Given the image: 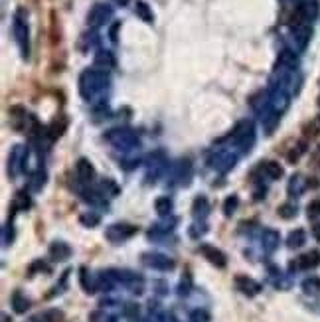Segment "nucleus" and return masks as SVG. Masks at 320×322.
Returning <instances> with one entry per match:
<instances>
[{
  "mask_svg": "<svg viewBox=\"0 0 320 322\" xmlns=\"http://www.w3.org/2000/svg\"><path fill=\"white\" fill-rule=\"evenodd\" d=\"M320 265V253L318 251H308V253H304L299 257V261H297V267L299 269H314Z\"/></svg>",
  "mask_w": 320,
  "mask_h": 322,
  "instance_id": "nucleus-16",
  "label": "nucleus"
},
{
  "mask_svg": "<svg viewBox=\"0 0 320 322\" xmlns=\"http://www.w3.org/2000/svg\"><path fill=\"white\" fill-rule=\"evenodd\" d=\"M107 141H111V143L117 144V146H123V148L135 146V144L139 143L137 135L131 133V131H126V128H115V131H111L107 135Z\"/></svg>",
  "mask_w": 320,
  "mask_h": 322,
  "instance_id": "nucleus-6",
  "label": "nucleus"
},
{
  "mask_svg": "<svg viewBox=\"0 0 320 322\" xmlns=\"http://www.w3.org/2000/svg\"><path fill=\"white\" fill-rule=\"evenodd\" d=\"M81 223L87 228H95L99 223V215L97 214H83L81 215Z\"/></svg>",
  "mask_w": 320,
  "mask_h": 322,
  "instance_id": "nucleus-32",
  "label": "nucleus"
},
{
  "mask_svg": "<svg viewBox=\"0 0 320 322\" xmlns=\"http://www.w3.org/2000/svg\"><path fill=\"white\" fill-rule=\"evenodd\" d=\"M277 212H279V215H281L283 219H291V217H295V215H297V208H295L293 204H283Z\"/></svg>",
  "mask_w": 320,
  "mask_h": 322,
  "instance_id": "nucleus-30",
  "label": "nucleus"
},
{
  "mask_svg": "<svg viewBox=\"0 0 320 322\" xmlns=\"http://www.w3.org/2000/svg\"><path fill=\"white\" fill-rule=\"evenodd\" d=\"M107 75L103 72H97V70H89L81 75L79 79V91L85 99H91L93 95L101 93L107 87Z\"/></svg>",
  "mask_w": 320,
  "mask_h": 322,
  "instance_id": "nucleus-1",
  "label": "nucleus"
},
{
  "mask_svg": "<svg viewBox=\"0 0 320 322\" xmlns=\"http://www.w3.org/2000/svg\"><path fill=\"white\" fill-rule=\"evenodd\" d=\"M200 253L212 263L215 265L217 269H223L228 265V257L223 255V251H219L217 247H213V245H208V243H202L200 245Z\"/></svg>",
  "mask_w": 320,
  "mask_h": 322,
  "instance_id": "nucleus-9",
  "label": "nucleus"
},
{
  "mask_svg": "<svg viewBox=\"0 0 320 322\" xmlns=\"http://www.w3.org/2000/svg\"><path fill=\"white\" fill-rule=\"evenodd\" d=\"M111 14H113V10H111L109 6H105V4H95V6L91 8V12H89V16H87L89 26L97 28V26L105 24L107 20L111 18Z\"/></svg>",
  "mask_w": 320,
  "mask_h": 322,
  "instance_id": "nucleus-10",
  "label": "nucleus"
},
{
  "mask_svg": "<svg viewBox=\"0 0 320 322\" xmlns=\"http://www.w3.org/2000/svg\"><path fill=\"white\" fill-rule=\"evenodd\" d=\"M154 208H156V212H158V215H170V212H172V200L168 196H160L156 198V202H154Z\"/></svg>",
  "mask_w": 320,
  "mask_h": 322,
  "instance_id": "nucleus-21",
  "label": "nucleus"
},
{
  "mask_svg": "<svg viewBox=\"0 0 320 322\" xmlns=\"http://www.w3.org/2000/svg\"><path fill=\"white\" fill-rule=\"evenodd\" d=\"M95 63H97V66H103V63L113 66V57H111L109 54H99L97 55V59H95Z\"/></svg>",
  "mask_w": 320,
  "mask_h": 322,
  "instance_id": "nucleus-36",
  "label": "nucleus"
},
{
  "mask_svg": "<svg viewBox=\"0 0 320 322\" xmlns=\"http://www.w3.org/2000/svg\"><path fill=\"white\" fill-rule=\"evenodd\" d=\"M135 12H137V16H139V18L144 20V22H148V24L154 20V16H152V10H150V8H148V4H146V2H142V0H139V2H137V6H135Z\"/></svg>",
  "mask_w": 320,
  "mask_h": 322,
  "instance_id": "nucleus-22",
  "label": "nucleus"
},
{
  "mask_svg": "<svg viewBox=\"0 0 320 322\" xmlns=\"http://www.w3.org/2000/svg\"><path fill=\"white\" fill-rule=\"evenodd\" d=\"M279 233L275 230H263L261 233V243H263V249L265 253H273V251L279 247Z\"/></svg>",
  "mask_w": 320,
  "mask_h": 322,
  "instance_id": "nucleus-13",
  "label": "nucleus"
},
{
  "mask_svg": "<svg viewBox=\"0 0 320 322\" xmlns=\"http://www.w3.org/2000/svg\"><path fill=\"white\" fill-rule=\"evenodd\" d=\"M22 160H26V150H24V146L18 144L16 148L12 150V154H10V172H12V174H18V172H20Z\"/></svg>",
  "mask_w": 320,
  "mask_h": 322,
  "instance_id": "nucleus-18",
  "label": "nucleus"
},
{
  "mask_svg": "<svg viewBox=\"0 0 320 322\" xmlns=\"http://www.w3.org/2000/svg\"><path fill=\"white\" fill-rule=\"evenodd\" d=\"M302 288L306 295H320V279L318 277H310L306 281H302Z\"/></svg>",
  "mask_w": 320,
  "mask_h": 322,
  "instance_id": "nucleus-25",
  "label": "nucleus"
},
{
  "mask_svg": "<svg viewBox=\"0 0 320 322\" xmlns=\"http://www.w3.org/2000/svg\"><path fill=\"white\" fill-rule=\"evenodd\" d=\"M233 139H235V143L239 144L243 150H249V148H251V144H253V141H255L253 123H251V121H243V123H239L237 128L233 131Z\"/></svg>",
  "mask_w": 320,
  "mask_h": 322,
  "instance_id": "nucleus-5",
  "label": "nucleus"
},
{
  "mask_svg": "<svg viewBox=\"0 0 320 322\" xmlns=\"http://www.w3.org/2000/svg\"><path fill=\"white\" fill-rule=\"evenodd\" d=\"M190 286H192V275L186 273V275L182 277V281H180V295H188V293H190Z\"/></svg>",
  "mask_w": 320,
  "mask_h": 322,
  "instance_id": "nucleus-31",
  "label": "nucleus"
},
{
  "mask_svg": "<svg viewBox=\"0 0 320 322\" xmlns=\"http://www.w3.org/2000/svg\"><path fill=\"white\" fill-rule=\"evenodd\" d=\"M79 283H81V286H83V291L85 293H95V288H97V285H93L91 283V279H89V271L87 267H81L79 269Z\"/></svg>",
  "mask_w": 320,
  "mask_h": 322,
  "instance_id": "nucleus-24",
  "label": "nucleus"
},
{
  "mask_svg": "<svg viewBox=\"0 0 320 322\" xmlns=\"http://www.w3.org/2000/svg\"><path fill=\"white\" fill-rule=\"evenodd\" d=\"M34 322H63V312L59 308H50V310H44L42 314H38Z\"/></svg>",
  "mask_w": 320,
  "mask_h": 322,
  "instance_id": "nucleus-19",
  "label": "nucleus"
},
{
  "mask_svg": "<svg viewBox=\"0 0 320 322\" xmlns=\"http://www.w3.org/2000/svg\"><path fill=\"white\" fill-rule=\"evenodd\" d=\"M263 170L267 172V176L273 180H279L283 176V166L275 160H267L265 164H263Z\"/></svg>",
  "mask_w": 320,
  "mask_h": 322,
  "instance_id": "nucleus-20",
  "label": "nucleus"
},
{
  "mask_svg": "<svg viewBox=\"0 0 320 322\" xmlns=\"http://www.w3.org/2000/svg\"><path fill=\"white\" fill-rule=\"evenodd\" d=\"M237 206H239V198L237 196H230L226 202H223V214L226 215H233L235 214V210H237Z\"/></svg>",
  "mask_w": 320,
  "mask_h": 322,
  "instance_id": "nucleus-27",
  "label": "nucleus"
},
{
  "mask_svg": "<svg viewBox=\"0 0 320 322\" xmlns=\"http://www.w3.org/2000/svg\"><path fill=\"white\" fill-rule=\"evenodd\" d=\"M318 103H320V101H318Z\"/></svg>",
  "mask_w": 320,
  "mask_h": 322,
  "instance_id": "nucleus-39",
  "label": "nucleus"
},
{
  "mask_svg": "<svg viewBox=\"0 0 320 322\" xmlns=\"http://www.w3.org/2000/svg\"><path fill=\"white\" fill-rule=\"evenodd\" d=\"M24 10L20 8L16 12V18H14V38H16V44L20 48V52L24 57H28L30 54V44H28V22L24 18Z\"/></svg>",
  "mask_w": 320,
  "mask_h": 322,
  "instance_id": "nucleus-2",
  "label": "nucleus"
},
{
  "mask_svg": "<svg viewBox=\"0 0 320 322\" xmlns=\"http://www.w3.org/2000/svg\"><path fill=\"white\" fill-rule=\"evenodd\" d=\"M235 288H237L241 295H245V297H255V295L261 293L263 286L259 285L255 279L247 277V275H237V277H235Z\"/></svg>",
  "mask_w": 320,
  "mask_h": 322,
  "instance_id": "nucleus-7",
  "label": "nucleus"
},
{
  "mask_svg": "<svg viewBox=\"0 0 320 322\" xmlns=\"http://www.w3.org/2000/svg\"><path fill=\"white\" fill-rule=\"evenodd\" d=\"M210 166L215 168L217 172H228L235 166V156L228 150H219L213 156H210Z\"/></svg>",
  "mask_w": 320,
  "mask_h": 322,
  "instance_id": "nucleus-8",
  "label": "nucleus"
},
{
  "mask_svg": "<svg viewBox=\"0 0 320 322\" xmlns=\"http://www.w3.org/2000/svg\"><path fill=\"white\" fill-rule=\"evenodd\" d=\"M312 235H314L316 241H320V223H316V226L312 228Z\"/></svg>",
  "mask_w": 320,
  "mask_h": 322,
  "instance_id": "nucleus-37",
  "label": "nucleus"
},
{
  "mask_svg": "<svg viewBox=\"0 0 320 322\" xmlns=\"http://www.w3.org/2000/svg\"><path fill=\"white\" fill-rule=\"evenodd\" d=\"M316 215H320V200L308 204V217H316Z\"/></svg>",
  "mask_w": 320,
  "mask_h": 322,
  "instance_id": "nucleus-34",
  "label": "nucleus"
},
{
  "mask_svg": "<svg viewBox=\"0 0 320 322\" xmlns=\"http://www.w3.org/2000/svg\"><path fill=\"white\" fill-rule=\"evenodd\" d=\"M48 251H50V257L53 261H68L71 257V247L66 241H53Z\"/></svg>",
  "mask_w": 320,
  "mask_h": 322,
  "instance_id": "nucleus-11",
  "label": "nucleus"
},
{
  "mask_svg": "<svg viewBox=\"0 0 320 322\" xmlns=\"http://www.w3.org/2000/svg\"><path fill=\"white\" fill-rule=\"evenodd\" d=\"M66 128H68V117L57 115V117L52 121V125H50V128H48V133H50V137H52V139H59V137L66 133Z\"/></svg>",
  "mask_w": 320,
  "mask_h": 322,
  "instance_id": "nucleus-17",
  "label": "nucleus"
},
{
  "mask_svg": "<svg viewBox=\"0 0 320 322\" xmlns=\"http://www.w3.org/2000/svg\"><path fill=\"white\" fill-rule=\"evenodd\" d=\"M304 135H306V137H316V135H320V117H314L308 125L304 126Z\"/></svg>",
  "mask_w": 320,
  "mask_h": 322,
  "instance_id": "nucleus-28",
  "label": "nucleus"
},
{
  "mask_svg": "<svg viewBox=\"0 0 320 322\" xmlns=\"http://www.w3.org/2000/svg\"><path fill=\"white\" fill-rule=\"evenodd\" d=\"M115 2H119V4H126L129 0H115Z\"/></svg>",
  "mask_w": 320,
  "mask_h": 322,
  "instance_id": "nucleus-38",
  "label": "nucleus"
},
{
  "mask_svg": "<svg viewBox=\"0 0 320 322\" xmlns=\"http://www.w3.org/2000/svg\"><path fill=\"white\" fill-rule=\"evenodd\" d=\"M14 210H18V212H22V210H28L30 206H32V202H30V198H28V194L26 192H18L16 198H14Z\"/></svg>",
  "mask_w": 320,
  "mask_h": 322,
  "instance_id": "nucleus-26",
  "label": "nucleus"
},
{
  "mask_svg": "<svg viewBox=\"0 0 320 322\" xmlns=\"http://www.w3.org/2000/svg\"><path fill=\"white\" fill-rule=\"evenodd\" d=\"M75 172H77V178L81 180L83 184H89L91 180L95 178V170L91 166V162L87 158H79L77 164H75Z\"/></svg>",
  "mask_w": 320,
  "mask_h": 322,
  "instance_id": "nucleus-12",
  "label": "nucleus"
},
{
  "mask_svg": "<svg viewBox=\"0 0 320 322\" xmlns=\"http://www.w3.org/2000/svg\"><path fill=\"white\" fill-rule=\"evenodd\" d=\"M10 303H12V308H14L16 314H24V312L30 308V301H28V297H26L22 291H14V293H12Z\"/></svg>",
  "mask_w": 320,
  "mask_h": 322,
  "instance_id": "nucleus-15",
  "label": "nucleus"
},
{
  "mask_svg": "<svg viewBox=\"0 0 320 322\" xmlns=\"http://www.w3.org/2000/svg\"><path fill=\"white\" fill-rule=\"evenodd\" d=\"M142 263L150 269H158V271H172L176 267L174 259L162 253H144L142 255Z\"/></svg>",
  "mask_w": 320,
  "mask_h": 322,
  "instance_id": "nucleus-4",
  "label": "nucleus"
},
{
  "mask_svg": "<svg viewBox=\"0 0 320 322\" xmlns=\"http://www.w3.org/2000/svg\"><path fill=\"white\" fill-rule=\"evenodd\" d=\"M192 215H194L196 219H200V221H204V219L210 215V202H208L204 196H200V198H196L194 200Z\"/></svg>",
  "mask_w": 320,
  "mask_h": 322,
  "instance_id": "nucleus-14",
  "label": "nucleus"
},
{
  "mask_svg": "<svg viewBox=\"0 0 320 322\" xmlns=\"http://www.w3.org/2000/svg\"><path fill=\"white\" fill-rule=\"evenodd\" d=\"M139 233L137 226H131V223H111L105 230V237L111 243H123L126 239H131L133 235Z\"/></svg>",
  "mask_w": 320,
  "mask_h": 322,
  "instance_id": "nucleus-3",
  "label": "nucleus"
},
{
  "mask_svg": "<svg viewBox=\"0 0 320 322\" xmlns=\"http://www.w3.org/2000/svg\"><path fill=\"white\" fill-rule=\"evenodd\" d=\"M192 320L194 322H208L210 320V314H208L206 310H196V312H192Z\"/></svg>",
  "mask_w": 320,
  "mask_h": 322,
  "instance_id": "nucleus-35",
  "label": "nucleus"
},
{
  "mask_svg": "<svg viewBox=\"0 0 320 322\" xmlns=\"http://www.w3.org/2000/svg\"><path fill=\"white\" fill-rule=\"evenodd\" d=\"M302 188H304V184H302V176H293L291 184H289V192H291L293 196H299V194L302 192Z\"/></svg>",
  "mask_w": 320,
  "mask_h": 322,
  "instance_id": "nucleus-29",
  "label": "nucleus"
},
{
  "mask_svg": "<svg viewBox=\"0 0 320 322\" xmlns=\"http://www.w3.org/2000/svg\"><path fill=\"white\" fill-rule=\"evenodd\" d=\"M28 271H30V275H34L36 271H46V273H50V267H48V265H46L42 259H38V261H34V263L30 265V269H28Z\"/></svg>",
  "mask_w": 320,
  "mask_h": 322,
  "instance_id": "nucleus-33",
  "label": "nucleus"
},
{
  "mask_svg": "<svg viewBox=\"0 0 320 322\" xmlns=\"http://www.w3.org/2000/svg\"><path fill=\"white\" fill-rule=\"evenodd\" d=\"M286 245H289L291 249H299L301 245H304V232H302V230L291 232L289 239H286Z\"/></svg>",
  "mask_w": 320,
  "mask_h": 322,
  "instance_id": "nucleus-23",
  "label": "nucleus"
}]
</instances>
